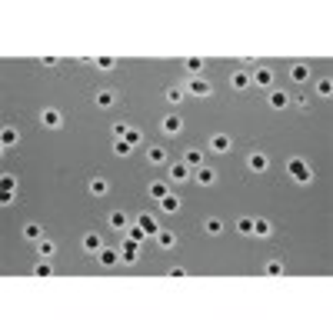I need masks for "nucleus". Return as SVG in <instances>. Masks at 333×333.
Wrapping results in <instances>:
<instances>
[{"label":"nucleus","instance_id":"5701e85b","mask_svg":"<svg viewBox=\"0 0 333 333\" xmlns=\"http://www.w3.org/2000/svg\"><path fill=\"white\" fill-rule=\"evenodd\" d=\"M153 240H157V243L164 247V250H173V247H177V233H170V230H160Z\"/></svg>","mask_w":333,"mask_h":333},{"label":"nucleus","instance_id":"412c9836","mask_svg":"<svg viewBox=\"0 0 333 333\" xmlns=\"http://www.w3.org/2000/svg\"><path fill=\"white\" fill-rule=\"evenodd\" d=\"M160 210H164V214H177V210H180V197H177V194H167L164 200H160Z\"/></svg>","mask_w":333,"mask_h":333},{"label":"nucleus","instance_id":"c85d7f7f","mask_svg":"<svg viewBox=\"0 0 333 333\" xmlns=\"http://www.w3.org/2000/svg\"><path fill=\"white\" fill-rule=\"evenodd\" d=\"M203 230H207L210 237H220V233H223V220H220V217H210V220L203 223Z\"/></svg>","mask_w":333,"mask_h":333},{"label":"nucleus","instance_id":"9b49d317","mask_svg":"<svg viewBox=\"0 0 333 333\" xmlns=\"http://www.w3.org/2000/svg\"><path fill=\"white\" fill-rule=\"evenodd\" d=\"M83 250L87 253H100L103 250V237L100 233H83Z\"/></svg>","mask_w":333,"mask_h":333},{"label":"nucleus","instance_id":"f03ea898","mask_svg":"<svg viewBox=\"0 0 333 333\" xmlns=\"http://www.w3.org/2000/svg\"><path fill=\"white\" fill-rule=\"evenodd\" d=\"M250 83H257V87H264V90H273V70L270 67H253Z\"/></svg>","mask_w":333,"mask_h":333},{"label":"nucleus","instance_id":"dca6fc26","mask_svg":"<svg viewBox=\"0 0 333 333\" xmlns=\"http://www.w3.org/2000/svg\"><path fill=\"white\" fill-rule=\"evenodd\" d=\"M17 140H20L17 127H4V133H0V144H4V150H10V147H17Z\"/></svg>","mask_w":333,"mask_h":333},{"label":"nucleus","instance_id":"c9c22d12","mask_svg":"<svg viewBox=\"0 0 333 333\" xmlns=\"http://www.w3.org/2000/svg\"><path fill=\"white\" fill-rule=\"evenodd\" d=\"M183 97H187V90H180V87H170V90H167V100H170V103H180Z\"/></svg>","mask_w":333,"mask_h":333},{"label":"nucleus","instance_id":"7ed1b4c3","mask_svg":"<svg viewBox=\"0 0 333 333\" xmlns=\"http://www.w3.org/2000/svg\"><path fill=\"white\" fill-rule=\"evenodd\" d=\"M120 260H124V264H137L140 260V243H133V240L127 237L124 243H120Z\"/></svg>","mask_w":333,"mask_h":333},{"label":"nucleus","instance_id":"4be33fe9","mask_svg":"<svg viewBox=\"0 0 333 333\" xmlns=\"http://www.w3.org/2000/svg\"><path fill=\"white\" fill-rule=\"evenodd\" d=\"M33 247H37V253H40V257H44V260H50L54 253H57V243H54V240H37V243H33Z\"/></svg>","mask_w":333,"mask_h":333},{"label":"nucleus","instance_id":"423d86ee","mask_svg":"<svg viewBox=\"0 0 333 333\" xmlns=\"http://www.w3.org/2000/svg\"><path fill=\"white\" fill-rule=\"evenodd\" d=\"M40 120H44V127H50V130H60L63 127V113L54 110V107H47L44 113H40Z\"/></svg>","mask_w":333,"mask_h":333},{"label":"nucleus","instance_id":"7c9ffc66","mask_svg":"<svg viewBox=\"0 0 333 333\" xmlns=\"http://www.w3.org/2000/svg\"><path fill=\"white\" fill-rule=\"evenodd\" d=\"M183 67H187L190 77H197V74L203 70V60H200V57H190V60H183Z\"/></svg>","mask_w":333,"mask_h":333},{"label":"nucleus","instance_id":"a878e982","mask_svg":"<svg viewBox=\"0 0 333 333\" xmlns=\"http://www.w3.org/2000/svg\"><path fill=\"white\" fill-rule=\"evenodd\" d=\"M147 190H150V197H153V200H164V197L170 194L164 180H153V183H150V187H147Z\"/></svg>","mask_w":333,"mask_h":333},{"label":"nucleus","instance_id":"e433bc0d","mask_svg":"<svg viewBox=\"0 0 333 333\" xmlns=\"http://www.w3.org/2000/svg\"><path fill=\"white\" fill-rule=\"evenodd\" d=\"M127 130H130V127H127V124H120V120H117V124H113V127H110V133H113V140H124V137H127Z\"/></svg>","mask_w":333,"mask_h":333},{"label":"nucleus","instance_id":"f8f14e48","mask_svg":"<svg viewBox=\"0 0 333 333\" xmlns=\"http://www.w3.org/2000/svg\"><path fill=\"white\" fill-rule=\"evenodd\" d=\"M194 173H197V183H200V187H210V183L217 180V170H214V167H207V164H203V167H197Z\"/></svg>","mask_w":333,"mask_h":333},{"label":"nucleus","instance_id":"ddd939ff","mask_svg":"<svg viewBox=\"0 0 333 333\" xmlns=\"http://www.w3.org/2000/svg\"><path fill=\"white\" fill-rule=\"evenodd\" d=\"M137 223H140V230H144L147 237H157V233H160V223L153 220L150 214H140V220H137Z\"/></svg>","mask_w":333,"mask_h":333},{"label":"nucleus","instance_id":"9d476101","mask_svg":"<svg viewBox=\"0 0 333 333\" xmlns=\"http://www.w3.org/2000/svg\"><path fill=\"white\" fill-rule=\"evenodd\" d=\"M97 260H100V267H117V264H120V250H113V247H103V250L97 253Z\"/></svg>","mask_w":333,"mask_h":333},{"label":"nucleus","instance_id":"f704fd0d","mask_svg":"<svg viewBox=\"0 0 333 333\" xmlns=\"http://www.w3.org/2000/svg\"><path fill=\"white\" fill-rule=\"evenodd\" d=\"M237 230L243 233V237H247V233H253V217H240V220H237Z\"/></svg>","mask_w":333,"mask_h":333},{"label":"nucleus","instance_id":"ea45409f","mask_svg":"<svg viewBox=\"0 0 333 333\" xmlns=\"http://www.w3.org/2000/svg\"><path fill=\"white\" fill-rule=\"evenodd\" d=\"M124 140H127L130 147H137L140 140H144V133H140V130H127V137H124Z\"/></svg>","mask_w":333,"mask_h":333},{"label":"nucleus","instance_id":"72a5a7b5","mask_svg":"<svg viewBox=\"0 0 333 333\" xmlns=\"http://www.w3.org/2000/svg\"><path fill=\"white\" fill-rule=\"evenodd\" d=\"M0 190H4V194H13V190H17V177L4 173V180H0Z\"/></svg>","mask_w":333,"mask_h":333},{"label":"nucleus","instance_id":"20e7f679","mask_svg":"<svg viewBox=\"0 0 333 333\" xmlns=\"http://www.w3.org/2000/svg\"><path fill=\"white\" fill-rule=\"evenodd\" d=\"M160 130H164L167 137H177V133L183 130V120H180V113H167V117L160 120Z\"/></svg>","mask_w":333,"mask_h":333},{"label":"nucleus","instance_id":"aec40b11","mask_svg":"<svg viewBox=\"0 0 333 333\" xmlns=\"http://www.w3.org/2000/svg\"><path fill=\"white\" fill-rule=\"evenodd\" d=\"M94 100H97V107L107 110V107H113V103H117V94H113V90H97Z\"/></svg>","mask_w":333,"mask_h":333},{"label":"nucleus","instance_id":"4c0bfd02","mask_svg":"<svg viewBox=\"0 0 333 333\" xmlns=\"http://www.w3.org/2000/svg\"><path fill=\"white\" fill-rule=\"evenodd\" d=\"M33 273H37V277H50V273H54V267L47 264V260H40V264L33 267Z\"/></svg>","mask_w":333,"mask_h":333},{"label":"nucleus","instance_id":"cd10ccee","mask_svg":"<svg viewBox=\"0 0 333 333\" xmlns=\"http://www.w3.org/2000/svg\"><path fill=\"white\" fill-rule=\"evenodd\" d=\"M24 237L30 240V243H37V240H44V230H40V223H27V226H24Z\"/></svg>","mask_w":333,"mask_h":333},{"label":"nucleus","instance_id":"bb28decb","mask_svg":"<svg viewBox=\"0 0 333 333\" xmlns=\"http://www.w3.org/2000/svg\"><path fill=\"white\" fill-rule=\"evenodd\" d=\"M253 233H257V237H270V233H273L270 220H260V217H253Z\"/></svg>","mask_w":333,"mask_h":333},{"label":"nucleus","instance_id":"1a4fd4ad","mask_svg":"<svg viewBox=\"0 0 333 333\" xmlns=\"http://www.w3.org/2000/svg\"><path fill=\"white\" fill-rule=\"evenodd\" d=\"M267 167H270V164H267V153H250V157H247V170H253V173H264V170Z\"/></svg>","mask_w":333,"mask_h":333},{"label":"nucleus","instance_id":"2f4dec72","mask_svg":"<svg viewBox=\"0 0 333 333\" xmlns=\"http://www.w3.org/2000/svg\"><path fill=\"white\" fill-rule=\"evenodd\" d=\"M317 94H320V97H330V94H333V80H330V77L317 80Z\"/></svg>","mask_w":333,"mask_h":333},{"label":"nucleus","instance_id":"393cba45","mask_svg":"<svg viewBox=\"0 0 333 333\" xmlns=\"http://www.w3.org/2000/svg\"><path fill=\"white\" fill-rule=\"evenodd\" d=\"M87 190H90V194H94V197H103V194H107V180H103V177H94V180H90L87 183Z\"/></svg>","mask_w":333,"mask_h":333},{"label":"nucleus","instance_id":"f3484780","mask_svg":"<svg viewBox=\"0 0 333 333\" xmlns=\"http://www.w3.org/2000/svg\"><path fill=\"white\" fill-rule=\"evenodd\" d=\"M290 77H293V83H307L310 80V67L307 63H293V67H290Z\"/></svg>","mask_w":333,"mask_h":333},{"label":"nucleus","instance_id":"6ab92c4d","mask_svg":"<svg viewBox=\"0 0 333 333\" xmlns=\"http://www.w3.org/2000/svg\"><path fill=\"white\" fill-rule=\"evenodd\" d=\"M107 223L113 226V230H127V226H130V220H127V214H124V210H113V214L107 217Z\"/></svg>","mask_w":333,"mask_h":333},{"label":"nucleus","instance_id":"58836bf2","mask_svg":"<svg viewBox=\"0 0 333 333\" xmlns=\"http://www.w3.org/2000/svg\"><path fill=\"white\" fill-rule=\"evenodd\" d=\"M97 67H100V70H113V67H117V60H113V57H97Z\"/></svg>","mask_w":333,"mask_h":333},{"label":"nucleus","instance_id":"0eeeda50","mask_svg":"<svg viewBox=\"0 0 333 333\" xmlns=\"http://www.w3.org/2000/svg\"><path fill=\"white\" fill-rule=\"evenodd\" d=\"M210 90H214V87H210L203 77H194V80L187 83V94H194V97H210Z\"/></svg>","mask_w":333,"mask_h":333},{"label":"nucleus","instance_id":"b1692460","mask_svg":"<svg viewBox=\"0 0 333 333\" xmlns=\"http://www.w3.org/2000/svg\"><path fill=\"white\" fill-rule=\"evenodd\" d=\"M147 160H150L153 167L167 164V150H164V147H150V150H147Z\"/></svg>","mask_w":333,"mask_h":333},{"label":"nucleus","instance_id":"6e6552de","mask_svg":"<svg viewBox=\"0 0 333 333\" xmlns=\"http://www.w3.org/2000/svg\"><path fill=\"white\" fill-rule=\"evenodd\" d=\"M267 103H270L273 110H287V107H290V97L283 94V90H277V87H273L270 94H267Z\"/></svg>","mask_w":333,"mask_h":333},{"label":"nucleus","instance_id":"2eb2a0df","mask_svg":"<svg viewBox=\"0 0 333 333\" xmlns=\"http://www.w3.org/2000/svg\"><path fill=\"white\" fill-rule=\"evenodd\" d=\"M170 180H173V183H187L190 180V167L187 164H173V167H170Z\"/></svg>","mask_w":333,"mask_h":333},{"label":"nucleus","instance_id":"a19ab883","mask_svg":"<svg viewBox=\"0 0 333 333\" xmlns=\"http://www.w3.org/2000/svg\"><path fill=\"white\" fill-rule=\"evenodd\" d=\"M267 273H270V277H280V273H283V264H280V260H270V264H267Z\"/></svg>","mask_w":333,"mask_h":333},{"label":"nucleus","instance_id":"79ce46f5","mask_svg":"<svg viewBox=\"0 0 333 333\" xmlns=\"http://www.w3.org/2000/svg\"><path fill=\"white\" fill-rule=\"evenodd\" d=\"M290 103H293L296 110H307V103H310V100H307V97H296V100H290Z\"/></svg>","mask_w":333,"mask_h":333},{"label":"nucleus","instance_id":"39448f33","mask_svg":"<svg viewBox=\"0 0 333 333\" xmlns=\"http://www.w3.org/2000/svg\"><path fill=\"white\" fill-rule=\"evenodd\" d=\"M207 147H210V150H214V153H226V150H230V147H233V140L226 137V133H214V137L207 140Z\"/></svg>","mask_w":333,"mask_h":333},{"label":"nucleus","instance_id":"c756f323","mask_svg":"<svg viewBox=\"0 0 333 333\" xmlns=\"http://www.w3.org/2000/svg\"><path fill=\"white\" fill-rule=\"evenodd\" d=\"M127 237H130V240H133V243H140V247H144V240H147V233H144V230H140V223H133V226H127Z\"/></svg>","mask_w":333,"mask_h":333},{"label":"nucleus","instance_id":"4468645a","mask_svg":"<svg viewBox=\"0 0 333 333\" xmlns=\"http://www.w3.org/2000/svg\"><path fill=\"white\" fill-rule=\"evenodd\" d=\"M230 87L233 90H247L250 87V74H247V70H233L230 74Z\"/></svg>","mask_w":333,"mask_h":333},{"label":"nucleus","instance_id":"473e14b6","mask_svg":"<svg viewBox=\"0 0 333 333\" xmlns=\"http://www.w3.org/2000/svg\"><path fill=\"white\" fill-rule=\"evenodd\" d=\"M130 150L133 147L127 144V140H113V153H117V157H130Z\"/></svg>","mask_w":333,"mask_h":333},{"label":"nucleus","instance_id":"f257e3e1","mask_svg":"<svg viewBox=\"0 0 333 333\" xmlns=\"http://www.w3.org/2000/svg\"><path fill=\"white\" fill-rule=\"evenodd\" d=\"M287 173H290V180H296V183H310L313 180V170H310V164L303 157H290L287 160Z\"/></svg>","mask_w":333,"mask_h":333},{"label":"nucleus","instance_id":"a211bd4d","mask_svg":"<svg viewBox=\"0 0 333 333\" xmlns=\"http://www.w3.org/2000/svg\"><path fill=\"white\" fill-rule=\"evenodd\" d=\"M183 164H187V167H203V150H197V147H190V150L187 153H183Z\"/></svg>","mask_w":333,"mask_h":333}]
</instances>
